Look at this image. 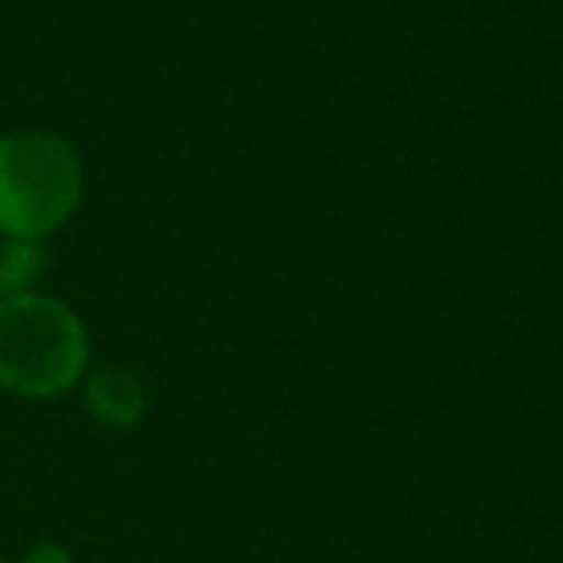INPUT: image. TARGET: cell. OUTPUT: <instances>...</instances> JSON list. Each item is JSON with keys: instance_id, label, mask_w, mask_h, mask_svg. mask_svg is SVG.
<instances>
[{"instance_id": "6da1fadb", "label": "cell", "mask_w": 563, "mask_h": 563, "mask_svg": "<svg viewBox=\"0 0 563 563\" xmlns=\"http://www.w3.org/2000/svg\"><path fill=\"white\" fill-rule=\"evenodd\" d=\"M90 372L87 322L60 299L31 292L0 299V391L51 401Z\"/></svg>"}, {"instance_id": "7a4b0ae2", "label": "cell", "mask_w": 563, "mask_h": 563, "mask_svg": "<svg viewBox=\"0 0 563 563\" xmlns=\"http://www.w3.org/2000/svg\"><path fill=\"white\" fill-rule=\"evenodd\" d=\"M84 202V159L57 133L21 130L0 140V232L47 239Z\"/></svg>"}, {"instance_id": "3957f363", "label": "cell", "mask_w": 563, "mask_h": 563, "mask_svg": "<svg viewBox=\"0 0 563 563\" xmlns=\"http://www.w3.org/2000/svg\"><path fill=\"white\" fill-rule=\"evenodd\" d=\"M84 408L87 415L113 431L136 428L150 411V395L143 378L123 365H100L84 375Z\"/></svg>"}, {"instance_id": "277c9868", "label": "cell", "mask_w": 563, "mask_h": 563, "mask_svg": "<svg viewBox=\"0 0 563 563\" xmlns=\"http://www.w3.org/2000/svg\"><path fill=\"white\" fill-rule=\"evenodd\" d=\"M47 249L34 239H4L0 242V299L37 292L47 272Z\"/></svg>"}, {"instance_id": "5b68a950", "label": "cell", "mask_w": 563, "mask_h": 563, "mask_svg": "<svg viewBox=\"0 0 563 563\" xmlns=\"http://www.w3.org/2000/svg\"><path fill=\"white\" fill-rule=\"evenodd\" d=\"M21 563H74V553L57 540H41L37 547H31L24 553Z\"/></svg>"}, {"instance_id": "8992f818", "label": "cell", "mask_w": 563, "mask_h": 563, "mask_svg": "<svg viewBox=\"0 0 563 563\" xmlns=\"http://www.w3.org/2000/svg\"><path fill=\"white\" fill-rule=\"evenodd\" d=\"M0 563H8V560H4V556H0Z\"/></svg>"}]
</instances>
